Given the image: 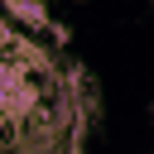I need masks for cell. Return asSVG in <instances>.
I'll return each instance as SVG.
<instances>
[{
	"instance_id": "1",
	"label": "cell",
	"mask_w": 154,
	"mask_h": 154,
	"mask_svg": "<svg viewBox=\"0 0 154 154\" xmlns=\"http://www.w3.org/2000/svg\"><path fill=\"white\" fill-rule=\"evenodd\" d=\"M0 14L14 19V24H24V29H34V38L38 34H53V19H48L43 5H0Z\"/></svg>"
}]
</instances>
